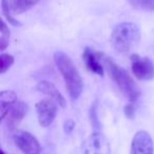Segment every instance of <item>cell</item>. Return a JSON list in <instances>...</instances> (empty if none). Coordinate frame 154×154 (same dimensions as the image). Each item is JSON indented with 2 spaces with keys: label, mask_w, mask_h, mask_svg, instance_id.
I'll use <instances>...</instances> for the list:
<instances>
[{
  "label": "cell",
  "mask_w": 154,
  "mask_h": 154,
  "mask_svg": "<svg viewBox=\"0 0 154 154\" xmlns=\"http://www.w3.org/2000/svg\"><path fill=\"white\" fill-rule=\"evenodd\" d=\"M57 103L50 98L42 99L36 103L38 122L41 127H49L54 122L57 114Z\"/></svg>",
  "instance_id": "ba28073f"
},
{
  "label": "cell",
  "mask_w": 154,
  "mask_h": 154,
  "mask_svg": "<svg viewBox=\"0 0 154 154\" xmlns=\"http://www.w3.org/2000/svg\"><path fill=\"white\" fill-rule=\"evenodd\" d=\"M14 141L24 154H39L41 151L40 143L37 138L26 131H16Z\"/></svg>",
  "instance_id": "52a82bcc"
},
{
  "label": "cell",
  "mask_w": 154,
  "mask_h": 154,
  "mask_svg": "<svg viewBox=\"0 0 154 154\" xmlns=\"http://www.w3.org/2000/svg\"><path fill=\"white\" fill-rule=\"evenodd\" d=\"M134 9L143 12H154V0H128Z\"/></svg>",
  "instance_id": "5bb4252c"
},
{
  "label": "cell",
  "mask_w": 154,
  "mask_h": 154,
  "mask_svg": "<svg viewBox=\"0 0 154 154\" xmlns=\"http://www.w3.org/2000/svg\"><path fill=\"white\" fill-rule=\"evenodd\" d=\"M37 90L39 92L45 94L47 96H49V98L54 100L57 105H59V107H66V98H64L63 95L57 90V88L53 84L47 82V80L39 82L38 85H37Z\"/></svg>",
  "instance_id": "8fae6325"
},
{
  "label": "cell",
  "mask_w": 154,
  "mask_h": 154,
  "mask_svg": "<svg viewBox=\"0 0 154 154\" xmlns=\"http://www.w3.org/2000/svg\"><path fill=\"white\" fill-rule=\"evenodd\" d=\"M134 106H133V103H130L128 106L125 107V114L128 116L129 118L133 117V114H134Z\"/></svg>",
  "instance_id": "e0dca14e"
},
{
  "label": "cell",
  "mask_w": 154,
  "mask_h": 154,
  "mask_svg": "<svg viewBox=\"0 0 154 154\" xmlns=\"http://www.w3.org/2000/svg\"><path fill=\"white\" fill-rule=\"evenodd\" d=\"M10 42V30L5 22L1 21V30H0V50L5 51Z\"/></svg>",
  "instance_id": "9a60e30c"
},
{
  "label": "cell",
  "mask_w": 154,
  "mask_h": 154,
  "mask_svg": "<svg viewBox=\"0 0 154 154\" xmlns=\"http://www.w3.org/2000/svg\"><path fill=\"white\" fill-rule=\"evenodd\" d=\"M1 154H7V153H5V152L3 151V150H1Z\"/></svg>",
  "instance_id": "d6986e66"
},
{
  "label": "cell",
  "mask_w": 154,
  "mask_h": 154,
  "mask_svg": "<svg viewBox=\"0 0 154 154\" xmlns=\"http://www.w3.org/2000/svg\"><path fill=\"white\" fill-rule=\"evenodd\" d=\"M39 2V0H1L3 15L7 17L10 23L13 26H19L20 22L11 15V12L15 14H21L30 10Z\"/></svg>",
  "instance_id": "277c9868"
},
{
  "label": "cell",
  "mask_w": 154,
  "mask_h": 154,
  "mask_svg": "<svg viewBox=\"0 0 154 154\" xmlns=\"http://www.w3.org/2000/svg\"><path fill=\"white\" fill-rule=\"evenodd\" d=\"M140 40V29L133 22H122L113 29L110 42L117 53H128Z\"/></svg>",
  "instance_id": "3957f363"
},
{
  "label": "cell",
  "mask_w": 154,
  "mask_h": 154,
  "mask_svg": "<svg viewBox=\"0 0 154 154\" xmlns=\"http://www.w3.org/2000/svg\"><path fill=\"white\" fill-rule=\"evenodd\" d=\"M110 143L101 132H93L82 143V154H110Z\"/></svg>",
  "instance_id": "5b68a950"
},
{
  "label": "cell",
  "mask_w": 154,
  "mask_h": 154,
  "mask_svg": "<svg viewBox=\"0 0 154 154\" xmlns=\"http://www.w3.org/2000/svg\"><path fill=\"white\" fill-rule=\"evenodd\" d=\"M74 128V122L73 120H66V124H64V129H66V132H71Z\"/></svg>",
  "instance_id": "ac0fdd59"
},
{
  "label": "cell",
  "mask_w": 154,
  "mask_h": 154,
  "mask_svg": "<svg viewBox=\"0 0 154 154\" xmlns=\"http://www.w3.org/2000/svg\"><path fill=\"white\" fill-rule=\"evenodd\" d=\"M103 63L110 78L118 87L120 92L130 100V103L136 101L140 95V89L129 73L124 68L118 66L114 60L106 56L103 57Z\"/></svg>",
  "instance_id": "7a4b0ae2"
},
{
  "label": "cell",
  "mask_w": 154,
  "mask_h": 154,
  "mask_svg": "<svg viewBox=\"0 0 154 154\" xmlns=\"http://www.w3.org/2000/svg\"><path fill=\"white\" fill-rule=\"evenodd\" d=\"M131 68L134 76L139 80H151L154 77V64L147 57L133 54L131 56Z\"/></svg>",
  "instance_id": "8992f818"
},
{
  "label": "cell",
  "mask_w": 154,
  "mask_h": 154,
  "mask_svg": "<svg viewBox=\"0 0 154 154\" xmlns=\"http://www.w3.org/2000/svg\"><path fill=\"white\" fill-rule=\"evenodd\" d=\"M29 111V107L26 103L19 100L13 103V106L10 109L9 113H8V127L11 130H14L18 125L20 124L22 119L24 118V116L26 115Z\"/></svg>",
  "instance_id": "30bf717a"
},
{
  "label": "cell",
  "mask_w": 154,
  "mask_h": 154,
  "mask_svg": "<svg viewBox=\"0 0 154 154\" xmlns=\"http://www.w3.org/2000/svg\"><path fill=\"white\" fill-rule=\"evenodd\" d=\"M17 95L13 91H2L0 93V113H1V119L7 118L10 109L15 101H17Z\"/></svg>",
  "instance_id": "4fadbf2b"
},
{
  "label": "cell",
  "mask_w": 154,
  "mask_h": 154,
  "mask_svg": "<svg viewBox=\"0 0 154 154\" xmlns=\"http://www.w3.org/2000/svg\"><path fill=\"white\" fill-rule=\"evenodd\" d=\"M54 61L63 78L70 97L72 99H77L82 93V79L78 70L71 58L61 51L55 52Z\"/></svg>",
  "instance_id": "6da1fadb"
},
{
  "label": "cell",
  "mask_w": 154,
  "mask_h": 154,
  "mask_svg": "<svg viewBox=\"0 0 154 154\" xmlns=\"http://www.w3.org/2000/svg\"><path fill=\"white\" fill-rule=\"evenodd\" d=\"M153 139L147 131H137L133 136L130 154H153Z\"/></svg>",
  "instance_id": "9c48e42d"
},
{
  "label": "cell",
  "mask_w": 154,
  "mask_h": 154,
  "mask_svg": "<svg viewBox=\"0 0 154 154\" xmlns=\"http://www.w3.org/2000/svg\"><path fill=\"white\" fill-rule=\"evenodd\" d=\"M0 61H1V66H0V73L3 74L5 73L14 63V57L10 54H1L0 56Z\"/></svg>",
  "instance_id": "2e32d148"
},
{
  "label": "cell",
  "mask_w": 154,
  "mask_h": 154,
  "mask_svg": "<svg viewBox=\"0 0 154 154\" xmlns=\"http://www.w3.org/2000/svg\"><path fill=\"white\" fill-rule=\"evenodd\" d=\"M100 57V54L95 53L90 48H86L84 50V53H82V59H84L87 68L91 72L95 73V74L99 75V76H101L103 74V66H101L100 61H99L101 59Z\"/></svg>",
  "instance_id": "7c38bea8"
}]
</instances>
